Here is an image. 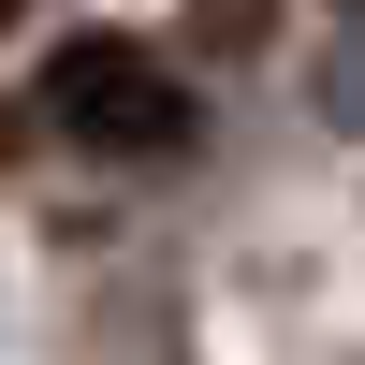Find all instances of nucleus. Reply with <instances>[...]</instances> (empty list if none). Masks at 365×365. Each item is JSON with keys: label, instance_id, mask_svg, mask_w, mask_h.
<instances>
[{"label": "nucleus", "instance_id": "4", "mask_svg": "<svg viewBox=\"0 0 365 365\" xmlns=\"http://www.w3.org/2000/svg\"><path fill=\"white\" fill-rule=\"evenodd\" d=\"M0 29H15V0H0Z\"/></svg>", "mask_w": 365, "mask_h": 365}, {"label": "nucleus", "instance_id": "3", "mask_svg": "<svg viewBox=\"0 0 365 365\" xmlns=\"http://www.w3.org/2000/svg\"><path fill=\"white\" fill-rule=\"evenodd\" d=\"M15 132H29V117H15V103H0V161H15Z\"/></svg>", "mask_w": 365, "mask_h": 365}, {"label": "nucleus", "instance_id": "1", "mask_svg": "<svg viewBox=\"0 0 365 365\" xmlns=\"http://www.w3.org/2000/svg\"><path fill=\"white\" fill-rule=\"evenodd\" d=\"M44 117H58L73 146H103V161H161V146H190V88H175L146 44H117V29H88V44L44 58Z\"/></svg>", "mask_w": 365, "mask_h": 365}, {"label": "nucleus", "instance_id": "2", "mask_svg": "<svg viewBox=\"0 0 365 365\" xmlns=\"http://www.w3.org/2000/svg\"><path fill=\"white\" fill-rule=\"evenodd\" d=\"M249 29H278V0H190V44H249Z\"/></svg>", "mask_w": 365, "mask_h": 365}]
</instances>
